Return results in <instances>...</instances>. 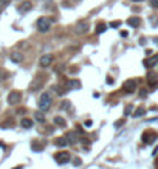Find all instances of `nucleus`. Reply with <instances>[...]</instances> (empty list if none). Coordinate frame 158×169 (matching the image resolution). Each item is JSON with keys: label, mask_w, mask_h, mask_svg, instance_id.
I'll return each instance as SVG.
<instances>
[{"label": "nucleus", "mask_w": 158, "mask_h": 169, "mask_svg": "<svg viewBox=\"0 0 158 169\" xmlns=\"http://www.w3.org/2000/svg\"><path fill=\"white\" fill-rule=\"evenodd\" d=\"M0 79H2V72H0Z\"/></svg>", "instance_id": "nucleus-30"}, {"label": "nucleus", "mask_w": 158, "mask_h": 169, "mask_svg": "<svg viewBox=\"0 0 158 169\" xmlns=\"http://www.w3.org/2000/svg\"><path fill=\"white\" fill-rule=\"evenodd\" d=\"M70 154L68 152H61V154H58L56 155V161L59 163V164H64V163H68L70 161Z\"/></svg>", "instance_id": "nucleus-6"}, {"label": "nucleus", "mask_w": 158, "mask_h": 169, "mask_svg": "<svg viewBox=\"0 0 158 169\" xmlns=\"http://www.w3.org/2000/svg\"><path fill=\"white\" fill-rule=\"evenodd\" d=\"M34 119H36L37 123H45V116H44L42 110H41V112H36V113H34Z\"/></svg>", "instance_id": "nucleus-17"}, {"label": "nucleus", "mask_w": 158, "mask_h": 169, "mask_svg": "<svg viewBox=\"0 0 158 169\" xmlns=\"http://www.w3.org/2000/svg\"><path fill=\"white\" fill-rule=\"evenodd\" d=\"M50 27H51V20L48 17H39L37 19V30L41 33H47L50 30Z\"/></svg>", "instance_id": "nucleus-2"}, {"label": "nucleus", "mask_w": 158, "mask_h": 169, "mask_svg": "<svg viewBox=\"0 0 158 169\" xmlns=\"http://www.w3.org/2000/svg\"><path fill=\"white\" fill-rule=\"evenodd\" d=\"M133 2H143V0H133Z\"/></svg>", "instance_id": "nucleus-29"}, {"label": "nucleus", "mask_w": 158, "mask_h": 169, "mask_svg": "<svg viewBox=\"0 0 158 169\" xmlns=\"http://www.w3.org/2000/svg\"><path fill=\"white\" fill-rule=\"evenodd\" d=\"M20 99H22V93H20V92H17V90L10 92V95H8V104H10V106H16V104H19Z\"/></svg>", "instance_id": "nucleus-3"}, {"label": "nucleus", "mask_w": 158, "mask_h": 169, "mask_svg": "<svg viewBox=\"0 0 158 169\" xmlns=\"http://www.w3.org/2000/svg\"><path fill=\"white\" fill-rule=\"evenodd\" d=\"M33 124H34V123H33L30 118H23V119L20 121V126H22L23 129H30V127H33Z\"/></svg>", "instance_id": "nucleus-15"}, {"label": "nucleus", "mask_w": 158, "mask_h": 169, "mask_svg": "<svg viewBox=\"0 0 158 169\" xmlns=\"http://www.w3.org/2000/svg\"><path fill=\"white\" fill-rule=\"evenodd\" d=\"M51 107V95L50 93H42L39 98V110L47 112Z\"/></svg>", "instance_id": "nucleus-1"}, {"label": "nucleus", "mask_w": 158, "mask_h": 169, "mask_svg": "<svg viewBox=\"0 0 158 169\" xmlns=\"http://www.w3.org/2000/svg\"><path fill=\"white\" fill-rule=\"evenodd\" d=\"M87 30H88V24L84 22V20H81V22L76 25V33H78V34H84V33H87Z\"/></svg>", "instance_id": "nucleus-8"}, {"label": "nucleus", "mask_w": 158, "mask_h": 169, "mask_svg": "<svg viewBox=\"0 0 158 169\" xmlns=\"http://www.w3.org/2000/svg\"><path fill=\"white\" fill-rule=\"evenodd\" d=\"M31 8H33V3H30V2H23V3L17 8V11H19L20 14H25V13H28Z\"/></svg>", "instance_id": "nucleus-9"}, {"label": "nucleus", "mask_w": 158, "mask_h": 169, "mask_svg": "<svg viewBox=\"0 0 158 169\" xmlns=\"http://www.w3.org/2000/svg\"><path fill=\"white\" fill-rule=\"evenodd\" d=\"M79 87H81V82L78 79H70L67 82V89L68 90H75V89H79Z\"/></svg>", "instance_id": "nucleus-10"}, {"label": "nucleus", "mask_w": 158, "mask_h": 169, "mask_svg": "<svg viewBox=\"0 0 158 169\" xmlns=\"http://www.w3.org/2000/svg\"><path fill=\"white\" fill-rule=\"evenodd\" d=\"M150 6L152 8H158V0H150Z\"/></svg>", "instance_id": "nucleus-24"}, {"label": "nucleus", "mask_w": 158, "mask_h": 169, "mask_svg": "<svg viewBox=\"0 0 158 169\" xmlns=\"http://www.w3.org/2000/svg\"><path fill=\"white\" fill-rule=\"evenodd\" d=\"M11 61L13 62H16V64H19V62H22L23 61V56H22V53H19V51H14V53H11Z\"/></svg>", "instance_id": "nucleus-12"}, {"label": "nucleus", "mask_w": 158, "mask_h": 169, "mask_svg": "<svg viewBox=\"0 0 158 169\" xmlns=\"http://www.w3.org/2000/svg\"><path fill=\"white\" fill-rule=\"evenodd\" d=\"M110 27H112V28H116V27H119V22H112Z\"/></svg>", "instance_id": "nucleus-28"}, {"label": "nucleus", "mask_w": 158, "mask_h": 169, "mask_svg": "<svg viewBox=\"0 0 158 169\" xmlns=\"http://www.w3.org/2000/svg\"><path fill=\"white\" fill-rule=\"evenodd\" d=\"M122 89H124L126 93H133V92L136 90V82H135L133 79H127V81L124 82Z\"/></svg>", "instance_id": "nucleus-4"}, {"label": "nucleus", "mask_w": 158, "mask_h": 169, "mask_svg": "<svg viewBox=\"0 0 158 169\" xmlns=\"http://www.w3.org/2000/svg\"><path fill=\"white\" fill-rule=\"evenodd\" d=\"M51 62H53V56H51V54H44V56L39 59V65H41L42 68L50 67V65H51Z\"/></svg>", "instance_id": "nucleus-5"}, {"label": "nucleus", "mask_w": 158, "mask_h": 169, "mask_svg": "<svg viewBox=\"0 0 158 169\" xmlns=\"http://www.w3.org/2000/svg\"><path fill=\"white\" fill-rule=\"evenodd\" d=\"M73 163H75L76 166H81V163H82V161H81V158H75V160H73Z\"/></svg>", "instance_id": "nucleus-27"}, {"label": "nucleus", "mask_w": 158, "mask_h": 169, "mask_svg": "<svg viewBox=\"0 0 158 169\" xmlns=\"http://www.w3.org/2000/svg\"><path fill=\"white\" fill-rule=\"evenodd\" d=\"M76 140H78V133H76V132H73V133L68 135V141H70V144H75Z\"/></svg>", "instance_id": "nucleus-19"}, {"label": "nucleus", "mask_w": 158, "mask_h": 169, "mask_svg": "<svg viewBox=\"0 0 158 169\" xmlns=\"http://www.w3.org/2000/svg\"><path fill=\"white\" fill-rule=\"evenodd\" d=\"M144 113H146V109H144V107H138V109L133 112V116H135V118H139V116H143Z\"/></svg>", "instance_id": "nucleus-18"}, {"label": "nucleus", "mask_w": 158, "mask_h": 169, "mask_svg": "<svg viewBox=\"0 0 158 169\" xmlns=\"http://www.w3.org/2000/svg\"><path fill=\"white\" fill-rule=\"evenodd\" d=\"M141 93H139V98H144V96H147V90L146 89H143V90H139Z\"/></svg>", "instance_id": "nucleus-25"}, {"label": "nucleus", "mask_w": 158, "mask_h": 169, "mask_svg": "<svg viewBox=\"0 0 158 169\" xmlns=\"http://www.w3.org/2000/svg\"><path fill=\"white\" fill-rule=\"evenodd\" d=\"M68 144H70V141H68V138H65V136L56 140V146H58V147H65V146H68Z\"/></svg>", "instance_id": "nucleus-13"}, {"label": "nucleus", "mask_w": 158, "mask_h": 169, "mask_svg": "<svg viewBox=\"0 0 158 169\" xmlns=\"http://www.w3.org/2000/svg\"><path fill=\"white\" fill-rule=\"evenodd\" d=\"M143 140H144V143L150 144V143L155 140V133H152V132H147V133H144V135H143Z\"/></svg>", "instance_id": "nucleus-14"}, {"label": "nucleus", "mask_w": 158, "mask_h": 169, "mask_svg": "<svg viewBox=\"0 0 158 169\" xmlns=\"http://www.w3.org/2000/svg\"><path fill=\"white\" fill-rule=\"evenodd\" d=\"M54 124L59 126V127H65V126H67V123H65V119H64L62 116H56V118H54Z\"/></svg>", "instance_id": "nucleus-16"}, {"label": "nucleus", "mask_w": 158, "mask_h": 169, "mask_svg": "<svg viewBox=\"0 0 158 169\" xmlns=\"http://www.w3.org/2000/svg\"><path fill=\"white\" fill-rule=\"evenodd\" d=\"M156 64H158V54L144 59V67H147V68H152V67H155Z\"/></svg>", "instance_id": "nucleus-7"}, {"label": "nucleus", "mask_w": 158, "mask_h": 169, "mask_svg": "<svg viewBox=\"0 0 158 169\" xmlns=\"http://www.w3.org/2000/svg\"><path fill=\"white\" fill-rule=\"evenodd\" d=\"M127 25H129V27L136 28V27H139V25H141V19H139V17H130V19L127 20Z\"/></svg>", "instance_id": "nucleus-11"}, {"label": "nucleus", "mask_w": 158, "mask_h": 169, "mask_svg": "<svg viewBox=\"0 0 158 169\" xmlns=\"http://www.w3.org/2000/svg\"><path fill=\"white\" fill-rule=\"evenodd\" d=\"M130 112H132V106H127V107H126V110H124V115H126V116H129V115H130Z\"/></svg>", "instance_id": "nucleus-23"}, {"label": "nucleus", "mask_w": 158, "mask_h": 169, "mask_svg": "<svg viewBox=\"0 0 158 169\" xmlns=\"http://www.w3.org/2000/svg\"><path fill=\"white\" fill-rule=\"evenodd\" d=\"M68 107H70V102L68 101H64L62 102V109H68Z\"/></svg>", "instance_id": "nucleus-26"}, {"label": "nucleus", "mask_w": 158, "mask_h": 169, "mask_svg": "<svg viewBox=\"0 0 158 169\" xmlns=\"http://www.w3.org/2000/svg\"><path fill=\"white\" fill-rule=\"evenodd\" d=\"M105 28H107V25H105V24H99V25L96 27V33H98V34H101V33H104V31H105Z\"/></svg>", "instance_id": "nucleus-20"}, {"label": "nucleus", "mask_w": 158, "mask_h": 169, "mask_svg": "<svg viewBox=\"0 0 158 169\" xmlns=\"http://www.w3.org/2000/svg\"><path fill=\"white\" fill-rule=\"evenodd\" d=\"M31 147H33L34 150H42V149H44V146H42V144H39L37 141H34V143L31 144Z\"/></svg>", "instance_id": "nucleus-21"}, {"label": "nucleus", "mask_w": 158, "mask_h": 169, "mask_svg": "<svg viewBox=\"0 0 158 169\" xmlns=\"http://www.w3.org/2000/svg\"><path fill=\"white\" fill-rule=\"evenodd\" d=\"M10 2H11V0H0V8H5Z\"/></svg>", "instance_id": "nucleus-22"}]
</instances>
